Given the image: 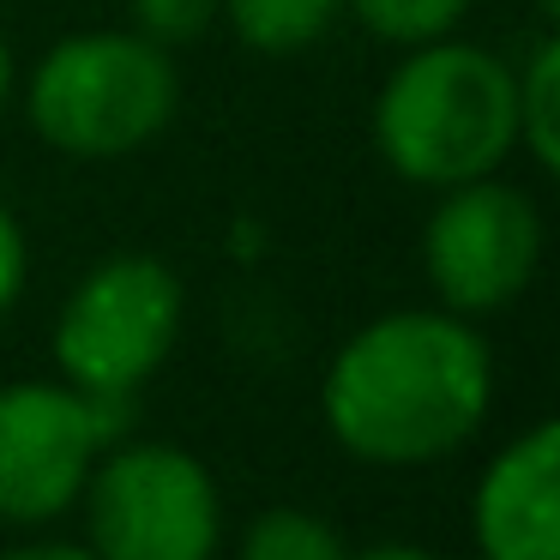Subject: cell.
Here are the masks:
<instances>
[{
  "label": "cell",
  "mask_w": 560,
  "mask_h": 560,
  "mask_svg": "<svg viewBox=\"0 0 560 560\" xmlns=\"http://www.w3.org/2000/svg\"><path fill=\"white\" fill-rule=\"evenodd\" d=\"M494 410V355L476 319L446 307H392L338 343L319 380V416L350 458L380 470L440 464L482 434Z\"/></svg>",
  "instance_id": "obj_1"
},
{
  "label": "cell",
  "mask_w": 560,
  "mask_h": 560,
  "mask_svg": "<svg viewBox=\"0 0 560 560\" xmlns=\"http://www.w3.org/2000/svg\"><path fill=\"white\" fill-rule=\"evenodd\" d=\"M374 145L410 187H458L500 175L518 151L512 61L464 37L416 43L374 97Z\"/></svg>",
  "instance_id": "obj_2"
},
{
  "label": "cell",
  "mask_w": 560,
  "mask_h": 560,
  "mask_svg": "<svg viewBox=\"0 0 560 560\" xmlns=\"http://www.w3.org/2000/svg\"><path fill=\"white\" fill-rule=\"evenodd\" d=\"M182 79L170 49L139 31H79L31 67V127L61 158L103 163L151 145L175 121Z\"/></svg>",
  "instance_id": "obj_3"
},
{
  "label": "cell",
  "mask_w": 560,
  "mask_h": 560,
  "mask_svg": "<svg viewBox=\"0 0 560 560\" xmlns=\"http://www.w3.org/2000/svg\"><path fill=\"white\" fill-rule=\"evenodd\" d=\"M187 290L158 254H109L67 290L55 314V368L97 398H133L175 355Z\"/></svg>",
  "instance_id": "obj_4"
},
{
  "label": "cell",
  "mask_w": 560,
  "mask_h": 560,
  "mask_svg": "<svg viewBox=\"0 0 560 560\" xmlns=\"http://www.w3.org/2000/svg\"><path fill=\"white\" fill-rule=\"evenodd\" d=\"M85 548L97 560H218V476L170 440H115L79 494Z\"/></svg>",
  "instance_id": "obj_5"
},
{
  "label": "cell",
  "mask_w": 560,
  "mask_h": 560,
  "mask_svg": "<svg viewBox=\"0 0 560 560\" xmlns=\"http://www.w3.org/2000/svg\"><path fill=\"white\" fill-rule=\"evenodd\" d=\"M133 398H97L67 380L0 386V524H55L79 506L91 464L127 440Z\"/></svg>",
  "instance_id": "obj_6"
},
{
  "label": "cell",
  "mask_w": 560,
  "mask_h": 560,
  "mask_svg": "<svg viewBox=\"0 0 560 560\" xmlns=\"http://www.w3.org/2000/svg\"><path fill=\"white\" fill-rule=\"evenodd\" d=\"M536 266H542V206L518 182L476 175L440 187L422 223V271L446 314H500L530 290Z\"/></svg>",
  "instance_id": "obj_7"
},
{
  "label": "cell",
  "mask_w": 560,
  "mask_h": 560,
  "mask_svg": "<svg viewBox=\"0 0 560 560\" xmlns=\"http://www.w3.org/2000/svg\"><path fill=\"white\" fill-rule=\"evenodd\" d=\"M482 560H560V422H530L482 464L470 494Z\"/></svg>",
  "instance_id": "obj_8"
},
{
  "label": "cell",
  "mask_w": 560,
  "mask_h": 560,
  "mask_svg": "<svg viewBox=\"0 0 560 560\" xmlns=\"http://www.w3.org/2000/svg\"><path fill=\"white\" fill-rule=\"evenodd\" d=\"M512 109H518V151L542 175L560 170V37H536L512 67Z\"/></svg>",
  "instance_id": "obj_9"
},
{
  "label": "cell",
  "mask_w": 560,
  "mask_h": 560,
  "mask_svg": "<svg viewBox=\"0 0 560 560\" xmlns=\"http://www.w3.org/2000/svg\"><path fill=\"white\" fill-rule=\"evenodd\" d=\"M343 13V0H223L230 31L254 55H302L331 31V19Z\"/></svg>",
  "instance_id": "obj_10"
},
{
  "label": "cell",
  "mask_w": 560,
  "mask_h": 560,
  "mask_svg": "<svg viewBox=\"0 0 560 560\" xmlns=\"http://www.w3.org/2000/svg\"><path fill=\"white\" fill-rule=\"evenodd\" d=\"M235 560H350V542L338 524L307 506H266L247 518Z\"/></svg>",
  "instance_id": "obj_11"
},
{
  "label": "cell",
  "mask_w": 560,
  "mask_h": 560,
  "mask_svg": "<svg viewBox=\"0 0 560 560\" xmlns=\"http://www.w3.org/2000/svg\"><path fill=\"white\" fill-rule=\"evenodd\" d=\"M355 19H362L374 37L398 43V49H416V43L452 37L458 19L470 13V0H343Z\"/></svg>",
  "instance_id": "obj_12"
},
{
  "label": "cell",
  "mask_w": 560,
  "mask_h": 560,
  "mask_svg": "<svg viewBox=\"0 0 560 560\" xmlns=\"http://www.w3.org/2000/svg\"><path fill=\"white\" fill-rule=\"evenodd\" d=\"M223 0H133V31L151 37L158 49H182V43H199L211 25H218Z\"/></svg>",
  "instance_id": "obj_13"
},
{
  "label": "cell",
  "mask_w": 560,
  "mask_h": 560,
  "mask_svg": "<svg viewBox=\"0 0 560 560\" xmlns=\"http://www.w3.org/2000/svg\"><path fill=\"white\" fill-rule=\"evenodd\" d=\"M25 283H31V235H25V223L13 218V206L0 199V319L19 307Z\"/></svg>",
  "instance_id": "obj_14"
},
{
  "label": "cell",
  "mask_w": 560,
  "mask_h": 560,
  "mask_svg": "<svg viewBox=\"0 0 560 560\" xmlns=\"http://www.w3.org/2000/svg\"><path fill=\"white\" fill-rule=\"evenodd\" d=\"M0 560H97L85 542H61V536H49V542H25V548H7Z\"/></svg>",
  "instance_id": "obj_15"
},
{
  "label": "cell",
  "mask_w": 560,
  "mask_h": 560,
  "mask_svg": "<svg viewBox=\"0 0 560 560\" xmlns=\"http://www.w3.org/2000/svg\"><path fill=\"white\" fill-rule=\"evenodd\" d=\"M350 560H440V555L434 548H416V542H374V548H362V555L350 548Z\"/></svg>",
  "instance_id": "obj_16"
},
{
  "label": "cell",
  "mask_w": 560,
  "mask_h": 560,
  "mask_svg": "<svg viewBox=\"0 0 560 560\" xmlns=\"http://www.w3.org/2000/svg\"><path fill=\"white\" fill-rule=\"evenodd\" d=\"M7 97H13V49L0 37V109H7Z\"/></svg>",
  "instance_id": "obj_17"
},
{
  "label": "cell",
  "mask_w": 560,
  "mask_h": 560,
  "mask_svg": "<svg viewBox=\"0 0 560 560\" xmlns=\"http://www.w3.org/2000/svg\"><path fill=\"white\" fill-rule=\"evenodd\" d=\"M536 19H542V25H555V19H560V0H536Z\"/></svg>",
  "instance_id": "obj_18"
}]
</instances>
